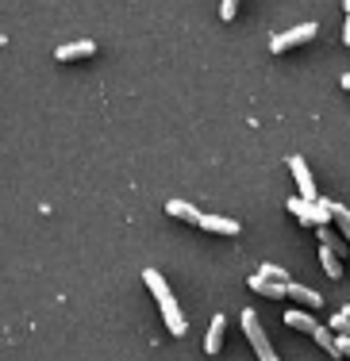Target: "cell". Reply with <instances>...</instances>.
<instances>
[{"label":"cell","mask_w":350,"mask_h":361,"mask_svg":"<svg viewBox=\"0 0 350 361\" xmlns=\"http://www.w3.org/2000/svg\"><path fill=\"white\" fill-rule=\"evenodd\" d=\"M166 216H169V219H181V223H193V227H196L204 212H196L189 200H169V204H166Z\"/></svg>","instance_id":"9"},{"label":"cell","mask_w":350,"mask_h":361,"mask_svg":"<svg viewBox=\"0 0 350 361\" xmlns=\"http://www.w3.org/2000/svg\"><path fill=\"white\" fill-rule=\"evenodd\" d=\"M343 315H346V319H350V304H346V307H343Z\"/></svg>","instance_id":"23"},{"label":"cell","mask_w":350,"mask_h":361,"mask_svg":"<svg viewBox=\"0 0 350 361\" xmlns=\"http://www.w3.org/2000/svg\"><path fill=\"white\" fill-rule=\"evenodd\" d=\"M285 326H293V331H304V334H312L320 323H315L308 312H301V307H289V312H285Z\"/></svg>","instance_id":"12"},{"label":"cell","mask_w":350,"mask_h":361,"mask_svg":"<svg viewBox=\"0 0 350 361\" xmlns=\"http://www.w3.org/2000/svg\"><path fill=\"white\" fill-rule=\"evenodd\" d=\"M320 265H323V273H327L331 281L343 277V257H335V254L327 250V246H320Z\"/></svg>","instance_id":"14"},{"label":"cell","mask_w":350,"mask_h":361,"mask_svg":"<svg viewBox=\"0 0 350 361\" xmlns=\"http://www.w3.org/2000/svg\"><path fill=\"white\" fill-rule=\"evenodd\" d=\"M196 227H204V231H212V235H239V223L235 219H224V216H200V223Z\"/></svg>","instance_id":"10"},{"label":"cell","mask_w":350,"mask_h":361,"mask_svg":"<svg viewBox=\"0 0 350 361\" xmlns=\"http://www.w3.org/2000/svg\"><path fill=\"white\" fill-rule=\"evenodd\" d=\"M315 23H301V27H293V31H281V35H273L270 39V54H285L289 47H301V42H312L315 39Z\"/></svg>","instance_id":"4"},{"label":"cell","mask_w":350,"mask_h":361,"mask_svg":"<svg viewBox=\"0 0 350 361\" xmlns=\"http://www.w3.org/2000/svg\"><path fill=\"white\" fill-rule=\"evenodd\" d=\"M285 296H293L296 304H304V307H323V296L315 288H308V285H296V281H289L285 285Z\"/></svg>","instance_id":"8"},{"label":"cell","mask_w":350,"mask_h":361,"mask_svg":"<svg viewBox=\"0 0 350 361\" xmlns=\"http://www.w3.org/2000/svg\"><path fill=\"white\" fill-rule=\"evenodd\" d=\"M343 89H350V73H343Z\"/></svg>","instance_id":"22"},{"label":"cell","mask_w":350,"mask_h":361,"mask_svg":"<svg viewBox=\"0 0 350 361\" xmlns=\"http://www.w3.org/2000/svg\"><path fill=\"white\" fill-rule=\"evenodd\" d=\"M285 208L301 223H308V227H327L331 223V204L327 200H301V196H293Z\"/></svg>","instance_id":"3"},{"label":"cell","mask_w":350,"mask_h":361,"mask_svg":"<svg viewBox=\"0 0 350 361\" xmlns=\"http://www.w3.org/2000/svg\"><path fill=\"white\" fill-rule=\"evenodd\" d=\"M89 54H97V42H92V39L66 42V47H58V50H54L58 62H78V58H89Z\"/></svg>","instance_id":"7"},{"label":"cell","mask_w":350,"mask_h":361,"mask_svg":"<svg viewBox=\"0 0 350 361\" xmlns=\"http://www.w3.org/2000/svg\"><path fill=\"white\" fill-rule=\"evenodd\" d=\"M335 350H339V357H350V334H339V338H335Z\"/></svg>","instance_id":"20"},{"label":"cell","mask_w":350,"mask_h":361,"mask_svg":"<svg viewBox=\"0 0 350 361\" xmlns=\"http://www.w3.org/2000/svg\"><path fill=\"white\" fill-rule=\"evenodd\" d=\"M224 331H227V319H224V315H212L208 334H204V354H208V357H216L219 350H224Z\"/></svg>","instance_id":"6"},{"label":"cell","mask_w":350,"mask_h":361,"mask_svg":"<svg viewBox=\"0 0 350 361\" xmlns=\"http://www.w3.org/2000/svg\"><path fill=\"white\" fill-rule=\"evenodd\" d=\"M235 8H239V0H224V4H219V16L231 23V20H235Z\"/></svg>","instance_id":"19"},{"label":"cell","mask_w":350,"mask_h":361,"mask_svg":"<svg viewBox=\"0 0 350 361\" xmlns=\"http://www.w3.org/2000/svg\"><path fill=\"white\" fill-rule=\"evenodd\" d=\"M320 246H327V250L335 254V257H346V254H350V243H346V238L331 235L327 227H320Z\"/></svg>","instance_id":"13"},{"label":"cell","mask_w":350,"mask_h":361,"mask_svg":"<svg viewBox=\"0 0 350 361\" xmlns=\"http://www.w3.org/2000/svg\"><path fill=\"white\" fill-rule=\"evenodd\" d=\"M346 12H350V0H346Z\"/></svg>","instance_id":"24"},{"label":"cell","mask_w":350,"mask_h":361,"mask_svg":"<svg viewBox=\"0 0 350 361\" xmlns=\"http://www.w3.org/2000/svg\"><path fill=\"white\" fill-rule=\"evenodd\" d=\"M262 277L266 281H277V285H289V269H281V265H262Z\"/></svg>","instance_id":"17"},{"label":"cell","mask_w":350,"mask_h":361,"mask_svg":"<svg viewBox=\"0 0 350 361\" xmlns=\"http://www.w3.org/2000/svg\"><path fill=\"white\" fill-rule=\"evenodd\" d=\"M289 169H293V177H296V188H301V200H320V192H315V180H312V173H308V161L301 158V154H293L289 158Z\"/></svg>","instance_id":"5"},{"label":"cell","mask_w":350,"mask_h":361,"mask_svg":"<svg viewBox=\"0 0 350 361\" xmlns=\"http://www.w3.org/2000/svg\"><path fill=\"white\" fill-rule=\"evenodd\" d=\"M239 323H243V334H246V342L254 346L258 361H281V357H277V350L270 346L266 331H262V319H258V315H254V312H243V315H239Z\"/></svg>","instance_id":"2"},{"label":"cell","mask_w":350,"mask_h":361,"mask_svg":"<svg viewBox=\"0 0 350 361\" xmlns=\"http://www.w3.org/2000/svg\"><path fill=\"white\" fill-rule=\"evenodd\" d=\"M331 219L339 223V231H343V238L350 243V208H343V204H331Z\"/></svg>","instance_id":"15"},{"label":"cell","mask_w":350,"mask_h":361,"mask_svg":"<svg viewBox=\"0 0 350 361\" xmlns=\"http://www.w3.org/2000/svg\"><path fill=\"white\" fill-rule=\"evenodd\" d=\"M251 288L258 292V296H266V300H281V296H285V285H277V281H266L262 273H254V277H251Z\"/></svg>","instance_id":"11"},{"label":"cell","mask_w":350,"mask_h":361,"mask_svg":"<svg viewBox=\"0 0 350 361\" xmlns=\"http://www.w3.org/2000/svg\"><path fill=\"white\" fill-rule=\"evenodd\" d=\"M312 338H315V342H320V346H323V350H327V354H331V357H339V350H335V334H331V331H327V326H315V331H312Z\"/></svg>","instance_id":"16"},{"label":"cell","mask_w":350,"mask_h":361,"mask_svg":"<svg viewBox=\"0 0 350 361\" xmlns=\"http://www.w3.org/2000/svg\"><path fill=\"white\" fill-rule=\"evenodd\" d=\"M143 285L155 292V300L162 307V319H166V331L174 334V338H181V334L189 331V323H185V315H181V307H177V300H174V292H169L166 277H162L158 269H143Z\"/></svg>","instance_id":"1"},{"label":"cell","mask_w":350,"mask_h":361,"mask_svg":"<svg viewBox=\"0 0 350 361\" xmlns=\"http://www.w3.org/2000/svg\"><path fill=\"white\" fill-rule=\"evenodd\" d=\"M327 331H335V334H350V319H346L343 312L331 315V319H327Z\"/></svg>","instance_id":"18"},{"label":"cell","mask_w":350,"mask_h":361,"mask_svg":"<svg viewBox=\"0 0 350 361\" xmlns=\"http://www.w3.org/2000/svg\"><path fill=\"white\" fill-rule=\"evenodd\" d=\"M343 42L350 47V12H346V31H343Z\"/></svg>","instance_id":"21"}]
</instances>
